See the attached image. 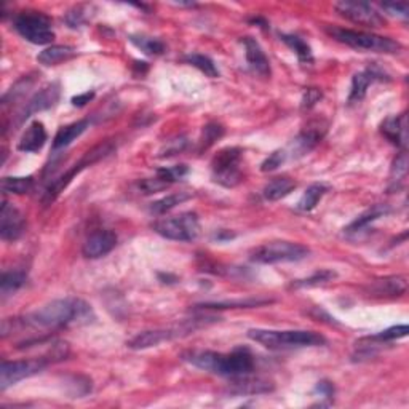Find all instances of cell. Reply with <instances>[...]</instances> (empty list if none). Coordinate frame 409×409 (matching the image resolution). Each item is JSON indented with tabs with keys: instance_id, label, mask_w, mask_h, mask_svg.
Here are the masks:
<instances>
[{
	"instance_id": "22",
	"label": "cell",
	"mask_w": 409,
	"mask_h": 409,
	"mask_svg": "<svg viewBox=\"0 0 409 409\" xmlns=\"http://www.w3.org/2000/svg\"><path fill=\"white\" fill-rule=\"evenodd\" d=\"M382 135L395 146L406 144V117L405 115H393L386 118V122L381 126Z\"/></svg>"
},
{
	"instance_id": "41",
	"label": "cell",
	"mask_w": 409,
	"mask_h": 409,
	"mask_svg": "<svg viewBox=\"0 0 409 409\" xmlns=\"http://www.w3.org/2000/svg\"><path fill=\"white\" fill-rule=\"evenodd\" d=\"M285 157H287V154H285L283 151H277L274 152V154H270L267 159H265L263 162V165H261V170L264 171V173H267V171H274L277 170L280 165L283 164L285 162Z\"/></svg>"
},
{
	"instance_id": "16",
	"label": "cell",
	"mask_w": 409,
	"mask_h": 409,
	"mask_svg": "<svg viewBox=\"0 0 409 409\" xmlns=\"http://www.w3.org/2000/svg\"><path fill=\"white\" fill-rule=\"evenodd\" d=\"M408 289V280L401 275H392V277H384L374 282L366 288L368 296L371 298H398L405 294Z\"/></svg>"
},
{
	"instance_id": "36",
	"label": "cell",
	"mask_w": 409,
	"mask_h": 409,
	"mask_svg": "<svg viewBox=\"0 0 409 409\" xmlns=\"http://www.w3.org/2000/svg\"><path fill=\"white\" fill-rule=\"evenodd\" d=\"M224 135V128L219 125V123H208L203 128V133H201L200 137V151H206L208 147L214 144L216 141L221 140Z\"/></svg>"
},
{
	"instance_id": "44",
	"label": "cell",
	"mask_w": 409,
	"mask_h": 409,
	"mask_svg": "<svg viewBox=\"0 0 409 409\" xmlns=\"http://www.w3.org/2000/svg\"><path fill=\"white\" fill-rule=\"evenodd\" d=\"M382 8L386 10L387 13L393 14V16L398 18H408L409 14V5L408 3H382Z\"/></svg>"
},
{
	"instance_id": "35",
	"label": "cell",
	"mask_w": 409,
	"mask_h": 409,
	"mask_svg": "<svg viewBox=\"0 0 409 409\" xmlns=\"http://www.w3.org/2000/svg\"><path fill=\"white\" fill-rule=\"evenodd\" d=\"M186 61L189 63L190 66L199 69L200 72H203L206 77H210V78H218L219 77V69L216 67L213 59L208 58V56L200 55V53H192V55L186 56Z\"/></svg>"
},
{
	"instance_id": "37",
	"label": "cell",
	"mask_w": 409,
	"mask_h": 409,
	"mask_svg": "<svg viewBox=\"0 0 409 409\" xmlns=\"http://www.w3.org/2000/svg\"><path fill=\"white\" fill-rule=\"evenodd\" d=\"M32 83H34V78L29 76L23 77L21 80H18L12 88H10V91L7 93V95L3 96V100H2L3 106H7L8 102H13V101L19 100V98H23L27 93L29 88L32 87Z\"/></svg>"
},
{
	"instance_id": "1",
	"label": "cell",
	"mask_w": 409,
	"mask_h": 409,
	"mask_svg": "<svg viewBox=\"0 0 409 409\" xmlns=\"http://www.w3.org/2000/svg\"><path fill=\"white\" fill-rule=\"evenodd\" d=\"M93 318L91 305L77 298L52 300L19 320L23 324L42 329H58L71 324H87Z\"/></svg>"
},
{
	"instance_id": "24",
	"label": "cell",
	"mask_w": 409,
	"mask_h": 409,
	"mask_svg": "<svg viewBox=\"0 0 409 409\" xmlns=\"http://www.w3.org/2000/svg\"><path fill=\"white\" fill-rule=\"evenodd\" d=\"M76 56V50L69 45H52L38 53L37 61L43 66H56L59 63L69 61Z\"/></svg>"
},
{
	"instance_id": "30",
	"label": "cell",
	"mask_w": 409,
	"mask_h": 409,
	"mask_svg": "<svg viewBox=\"0 0 409 409\" xmlns=\"http://www.w3.org/2000/svg\"><path fill=\"white\" fill-rule=\"evenodd\" d=\"M328 192V187L324 184H312L307 187V190L304 192V195L300 197L299 203H298V210L300 211H312L315 206L318 205V201L323 199V195Z\"/></svg>"
},
{
	"instance_id": "9",
	"label": "cell",
	"mask_w": 409,
	"mask_h": 409,
	"mask_svg": "<svg viewBox=\"0 0 409 409\" xmlns=\"http://www.w3.org/2000/svg\"><path fill=\"white\" fill-rule=\"evenodd\" d=\"M201 324H205V323L199 322V320H192V322H184L173 328L142 331L140 334H136V336L133 338L131 341L126 344V346L133 349V351H146V349L157 347L166 341H171V339L187 336V334L194 333L197 328H200Z\"/></svg>"
},
{
	"instance_id": "11",
	"label": "cell",
	"mask_w": 409,
	"mask_h": 409,
	"mask_svg": "<svg viewBox=\"0 0 409 409\" xmlns=\"http://www.w3.org/2000/svg\"><path fill=\"white\" fill-rule=\"evenodd\" d=\"M50 363L45 358H29V360H16V362H3L0 368V388L7 390L8 387L27 379L36 374L42 373L47 364Z\"/></svg>"
},
{
	"instance_id": "20",
	"label": "cell",
	"mask_w": 409,
	"mask_h": 409,
	"mask_svg": "<svg viewBox=\"0 0 409 409\" xmlns=\"http://www.w3.org/2000/svg\"><path fill=\"white\" fill-rule=\"evenodd\" d=\"M250 376L251 374H248V376L234 377V384L230 392L235 393V395H258V393L270 392L274 388L272 382L265 381V379H254Z\"/></svg>"
},
{
	"instance_id": "15",
	"label": "cell",
	"mask_w": 409,
	"mask_h": 409,
	"mask_svg": "<svg viewBox=\"0 0 409 409\" xmlns=\"http://www.w3.org/2000/svg\"><path fill=\"white\" fill-rule=\"evenodd\" d=\"M117 245V235L112 230H95L83 243L82 253L88 259H98L109 254Z\"/></svg>"
},
{
	"instance_id": "3",
	"label": "cell",
	"mask_w": 409,
	"mask_h": 409,
	"mask_svg": "<svg viewBox=\"0 0 409 409\" xmlns=\"http://www.w3.org/2000/svg\"><path fill=\"white\" fill-rule=\"evenodd\" d=\"M248 338L270 351H288V349L317 347L327 344L322 334L305 329H250Z\"/></svg>"
},
{
	"instance_id": "27",
	"label": "cell",
	"mask_w": 409,
	"mask_h": 409,
	"mask_svg": "<svg viewBox=\"0 0 409 409\" xmlns=\"http://www.w3.org/2000/svg\"><path fill=\"white\" fill-rule=\"evenodd\" d=\"M34 187L32 176H7L2 179V192L5 194L24 195Z\"/></svg>"
},
{
	"instance_id": "32",
	"label": "cell",
	"mask_w": 409,
	"mask_h": 409,
	"mask_svg": "<svg viewBox=\"0 0 409 409\" xmlns=\"http://www.w3.org/2000/svg\"><path fill=\"white\" fill-rule=\"evenodd\" d=\"M26 280H27V274L24 272V270H10V272H3L2 283H0L2 294L10 296L16 293L19 288L24 287Z\"/></svg>"
},
{
	"instance_id": "47",
	"label": "cell",
	"mask_w": 409,
	"mask_h": 409,
	"mask_svg": "<svg viewBox=\"0 0 409 409\" xmlns=\"http://www.w3.org/2000/svg\"><path fill=\"white\" fill-rule=\"evenodd\" d=\"M317 390L327 398H331L333 393H334V387H333V384H329L327 381H322V382H318Z\"/></svg>"
},
{
	"instance_id": "26",
	"label": "cell",
	"mask_w": 409,
	"mask_h": 409,
	"mask_svg": "<svg viewBox=\"0 0 409 409\" xmlns=\"http://www.w3.org/2000/svg\"><path fill=\"white\" fill-rule=\"evenodd\" d=\"M388 213H390V210H388V206H386V205L373 206V208H369V210L364 211V213L360 214L352 224H349L346 232L347 234H357V232H360V230H363L364 228H368V225L371 223H374V221H377L379 218H382V216H386Z\"/></svg>"
},
{
	"instance_id": "34",
	"label": "cell",
	"mask_w": 409,
	"mask_h": 409,
	"mask_svg": "<svg viewBox=\"0 0 409 409\" xmlns=\"http://www.w3.org/2000/svg\"><path fill=\"white\" fill-rule=\"evenodd\" d=\"M338 277V274L334 272V270H329V269H322V270H317L313 275H310V277L304 278V280H296L293 282L291 287L293 288H312V287H320V285H324V283H329L333 282L334 278Z\"/></svg>"
},
{
	"instance_id": "6",
	"label": "cell",
	"mask_w": 409,
	"mask_h": 409,
	"mask_svg": "<svg viewBox=\"0 0 409 409\" xmlns=\"http://www.w3.org/2000/svg\"><path fill=\"white\" fill-rule=\"evenodd\" d=\"M16 32L27 42L36 45H47L55 38V32L52 29V21L47 14L41 12H23L14 18L13 23Z\"/></svg>"
},
{
	"instance_id": "12",
	"label": "cell",
	"mask_w": 409,
	"mask_h": 409,
	"mask_svg": "<svg viewBox=\"0 0 409 409\" xmlns=\"http://www.w3.org/2000/svg\"><path fill=\"white\" fill-rule=\"evenodd\" d=\"M336 12L349 21L355 24H363L368 27H381L384 18L377 10H374L369 3L364 2H338L334 5Z\"/></svg>"
},
{
	"instance_id": "4",
	"label": "cell",
	"mask_w": 409,
	"mask_h": 409,
	"mask_svg": "<svg viewBox=\"0 0 409 409\" xmlns=\"http://www.w3.org/2000/svg\"><path fill=\"white\" fill-rule=\"evenodd\" d=\"M327 32L334 41L355 48V50H366L374 53H386V55H395L401 52V45L390 37L376 36V34H368L362 31H352V29H344L336 26H328Z\"/></svg>"
},
{
	"instance_id": "46",
	"label": "cell",
	"mask_w": 409,
	"mask_h": 409,
	"mask_svg": "<svg viewBox=\"0 0 409 409\" xmlns=\"http://www.w3.org/2000/svg\"><path fill=\"white\" fill-rule=\"evenodd\" d=\"M93 98H95V93L93 91H87L83 93V95H77L72 98V104L76 107H83L87 104V102H90Z\"/></svg>"
},
{
	"instance_id": "43",
	"label": "cell",
	"mask_w": 409,
	"mask_h": 409,
	"mask_svg": "<svg viewBox=\"0 0 409 409\" xmlns=\"http://www.w3.org/2000/svg\"><path fill=\"white\" fill-rule=\"evenodd\" d=\"M322 96H323L322 91H320L318 88H307L302 96V109H310V107H313L320 100H322Z\"/></svg>"
},
{
	"instance_id": "17",
	"label": "cell",
	"mask_w": 409,
	"mask_h": 409,
	"mask_svg": "<svg viewBox=\"0 0 409 409\" xmlns=\"http://www.w3.org/2000/svg\"><path fill=\"white\" fill-rule=\"evenodd\" d=\"M241 43L245 47V56L248 61L250 67L261 77H270V63L269 58L265 56L263 47L259 42L253 37H243Z\"/></svg>"
},
{
	"instance_id": "7",
	"label": "cell",
	"mask_w": 409,
	"mask_h": 409,
	"mask_svg": "<svg viewBox=\"0 0 409 409\" xmlns=\"http://www.w3.org/2000/svg\"><path fill=\"white\" fill-rule=\"evenodd\" d=\"M112 151H114V144H112V142H109V141L101 142V144L93 147L91 151H88L77 165H74L72 168H69L66 173L59 176L58 179H55L50 186H48V189L45 190V195H43V201H45V203H52V201L55 200L64 189H66V187L69 186V182H71L78 173H80L82 170H85L87 166H91V165L98 164L100 160L106 159L107 155L112 154Z\"/></svg>"
},
{
	"instance_id": "2",
	"label": "cell",
	"mask_w": 409,
	"mask_h": 409,
	"mask_svg": "<svg viewBox=\"0 0 409 409\" xmlns=\"http://www.w3.org/2000/svg\"><path fill=\"white\" fill-rule=\"evenodd\" d=\"M184 360L203 371L232 379L248 376L254 369V357L248 349H236L232 353L195 351L186 353Z\"/></svg>"
},
{
	"instance_id": "13",
	"label": "cell",
	"mask_w": 409,
	"mask_h": 409,
	"mask_svg": "<svg viewBox=\"0 0 409 409\" xmlns=\"http://www.w3.org/2000/svg\"><path fill=\"white\" fill-rule=\"evenodd\" d=\"M26 230V219L16 206L3 200L0 210V236L5 241H14Z\"/></svg>"
},
{
	"instance_id": "31",
	"label": "cell",
	"mask_w": 409,
	"mask_h": 409,
	"mask_svg": "<svg viewBox=\"0 0 409 409\" xmlns=\"http://www.w3.org/2000/svg\"><path fill=\"white\" fill-rule=\"evenodd\" d=\"M130 42L136 48H140L141 52H144L146 55L151 56H159L165 53V43L159 41L155 37H147V36H130Z\"/></svg>"
},
{
	"instance_id": "8",
	"label": "cell",
	"mask_w": 409,
	"mask_h": 409,
	"mask_svg": "<svg viewBox=\"0 0 409 409\" xmlns=\"http://www.w3.org/2000/svg\"><path fill=\"white\" fill-rule=\"evenodd\" d=\"M154 230L166 240L192 241L200 235V221L195 213L187 211L173 218L157 221Z\"/></svg>"
},
{
	"instance_id": "40",
	"label": "cell",
	"mask_w": 409,
	"mask_h": 409,
	"mask_svg": "<svg viewBox=\"0 0 409 409\" xmlns=\"http://www.w3.org/2000/svg\"><path fill=\"white\" fill-rule=\"evenodd\" d=\"M170 187V184L162 179V177H147V179H142L137 182V189H140L142 194H155V192H160Z\"/></svg>"
},
{
	"instance_id": "10",
	"label": "cell",
	"mask_w": 409,
	"mask_h": 409,
	"mask_svg": "<svg viewBox=\"0 0 409 409\" xmlns=\"http://www.w3.org/2000/svg\"><path fill=\"white\" fill-rule=\"evenodd\" d=\"M241 149L239 147H228L223 149L211 162L213 177L218 184L224 187H235L243 181V175L240 171Z\"/></svg>"
},
{
	"instance_id": "14",
	"label": "cell",
	"mask_w": 409,
	"mask_h": 409,
	"mask_svg": "<svg viewBox=\"0 0 409 409\" xmlns=\"http://www.w3.org/2000/svg\"><path fill=\"white\" fill-rule=\"evenodd\" d=\"M59 95H61V88H59V83H48L45 88H42L41 91L36 93L31 100L26 102L24 109L19 112L18 123H23L27 117L32 114H37V112L47 111L53 107L59 100Z\"/></svg>"
},
{
	"instance_id": "42",
	"label": "cell",
	"mask_w": 409,
	"mask_h": 409,
	"mask_svg": "<svg viewBox=\"0 0 409 409\" xmlns=\"http://www.w3.org/2000/svg\"><path fill=\"white\" fill-rule=\"evenodd\" d=\"M406 170H408L406 154H400L395 159V162H393V166H392L393 179L392 181H401L406 175Z\"/></svg>"
},
{
	"instance_id": "21",
	"label": "cell",
	"mask_w": 409,
	"mask_h": 409,
	"mask_svg": "<svg viewBox=\"0 0 409 409\" xmlns=\"http://www.w3.org/2000/svg\"><path fill=\"white\" fill-rule=\"evenodd\" d=\"M324 131H327V128L320 125V123H313V125H309L302 133H300L298 137H296L294 151L298 152L299 155L309 154V152L312 151L313 147L323 140Z\"/></svg>"
},
{
	"instance_id": "19",
	"label": "cell",
	"mask_w": 409,
	"mask_h": 409,
	"mask_svg": "<svg viewBox=\"0 0 409 409\" xmlns=\"http://www.w3.org/2000/svg\"><path fill=\"white\" fill-rule=\"evenodd\" d=\"M376 78H381L384 80V74L376 71V67H368L366 71L355 74L352 78V88L351 95H349V102L353 104V102H360L366 96L368 87L376 80Z\"/></svg>"
},
{
	"instance_id": "23",
	"label": "cell",
	"mask_w": 409,
	"mask_h": 409,
	"mask_svg": "<svg viewBox=\"0 0 409 409\" xmlns=\"http://www.w3.org/2000/svg\"><path fill=\"white\" fill-rule=\"evenodd\" d=\"M88 125H90V122L88 120H78L71 123V125L59 128L55 140H53V151H59V149H64V147H67L74 140H77L82 133H85Z\"/></svg>"
},
{
	"instance_id": "18",
	"label": "cell",
	"mask_w": 409,
	"mask_h": 409,
	"mask_svg": "<svg viewBox=\"0 0 409 409\" xmlns=\"http://www.w3.org/2000/svg\"><path fill=\"white\" fill-rule=\"evenodd\" d=\"M47 141V131L42 122H32L23 133L18 142V151L21 152H37L41 151Z\"/></svg>"
},
{
	"instance_id": "33",
	"label": "cell",
	"mask_w": 409,
	"mask_h": 409,
	"mask_svg": "<svg viewBox=\"0 0 409 409\" xmlns=\"http://www.w3.org/2000/svg\"><path fill=\"white\" fill-rule=\"evenodd\" d=\"M270 299H240V300H225V302H206L199 305L200 309H251L259 305L270 304Z\"/></svg>"
},
{
	"instance_id": "39",
	"label": "cell",
	"mask_w": 409,
	"mask_h": 409,
	"mask_svg": "<svg viewBox=\"0 0 409 409\" xmlns=\"http://www.w3.org/2000/svg\"><path fill=\"white\" fill-rule=\"evenodd\" d=\"M409 333V328L406 324H398V327H392L386 329V331H381L376 336H373L371 339L373 341H384V342H388V341H397V339H401V338H406Z\"/></svg>"
},
{
	"instance_id": "28",
	"label": "cell",
	"mask_w": 409,
	"mask_h": 409,
	"mask_svg": "<svg viewBox=\"0 0 409 409\" xmlns=\"http://www.w3.org/2000/svg\"><path fill=\"white\" fill-rule=\"evenodd\" d=\"M282 41L296 53L300 64H313V55L307 42L293 34H282Z\"/></svg>"
},
{
	"instance_id": "5",
	"label": "cell",
	"mask_w": 409,
	"mask_h": 409,
	"mask_svg": "<svg viewBox=\"0 0 409 409\" xmlns=\"http://www.w3.org/2000/svg\"><path fill=\"white\" fill-rule=\"evenodd\" d=\"M310 254L307 246L296 241L277 240L269 241L251 251L250 259L258 264H278V263H298Z\"/></svg>"
},
{
	"instance_id": "29",
	"label": "cell",
	"mask_w": 409,
	"mask_h": 409,
	"mask_svg": "<svg viewBox=\"0 0 409 409\" xmlns=\"http://www.w3.org/2000/svg\"><path fill=\"white\" fill-rule=\"evenodd\" d=\"M189 199H192V194L189 192H179V194H171V195H166L164 199L154 201V203L151 205V211L154 214H165L168 213L170 210L176 208L177 205L184 203Z\"/></svg>"
},
{
	"instance_id": "38",
	"label": "cell",
	"mask_w": 409,
	"mask_h": 409,
	"mask_svg": "<svg viewBox=\"0 0 409 409\" xmlns=\"http://www.w3.org/2000/svg\"><path fill=\"white\" fill-rule=\"evenodd\" d=\"M187 173H189V168L187 165H176V166H170V168H160L157 170V176L162 177L166 184H175V182L181 181Z\"/></svg>"
},
{
	"instance_id": "45",
	"label": "cell",
	"mask_w": 409,
	"mask_h": 409,
	"mask_svg": "<svg viewBox=\"0 0 409 409\" xmlns=\"http://www.w3.org/2000/svg\"><path fill=\"white\" fill-rule=\"evenodd\" d=\"M66 21L71 27H78L80 24H83L85 18H83L82 8H76V10H72V12H69L67 16H66Z\"/></svg>"
},
{
	"instance_id": "25",
	"label": "cell",
	"mask_w": 409,
	"mask_h": 409,
	"mask_svg": "<svg viewBox=\"0 0 409 409\" xmlns=\"http://www.w3.org/2000/svg\"><path fill=\"white\" fill-rule=\"evenodd\" d=\"M296 189V182L289 177H275L270 182H267L263 190V195L265 200L269 201H277L283 197H287L291 194V192Z\"/></svg>"
}]
</instances>
